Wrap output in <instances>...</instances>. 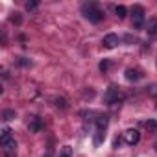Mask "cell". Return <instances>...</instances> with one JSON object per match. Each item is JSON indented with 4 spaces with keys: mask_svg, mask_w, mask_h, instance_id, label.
I'll return each mask as SVG.
<instances>
[{
    "mask_svg": "<svg viewBox=\"0 0 157 157\" xmlns=\"http://www.w3.org/2000/svg\"><path fill=\"white\" fill-rule=\"evenodd\" d=\"M82 11H83L85 19L91 21V22H94V24L104 19V11L100 10V6H98L96 2H87V4H83V6H82Z\"/></svg>",
    "mask_w": 157,
    "mask_h": 157,
    "instance_id": "cell-1",
    "label": "cell"
},
{
    "mask_svg": "<svg viewBox=\"0 0 157 157\" xmlns=\"http://www.w3.org/2000/svg\"><path fill=\"white\" fill-rule=\"evenodd\" d=\"M122 100H124V94H122V91L117 89L115 85H111V87L105 91V94H104V102H105L107 105H117V104H120Z\"/></svg>",
    "mask_w": 157,
    "mask_h": 157,
    "instance_id": "cell-2",
    "label": "cell"
},
{
    "mask_svg": "<svg viewBox=\"0 0 157 157\" xmlns=\"http://www.w3.org/2000/svg\"><path fill=\"white\" fill-rule=\"evenodd\" d=\"M131 15H133V28L140 30L144 26V8L139 6V4H135L131 8Z\"/></svg>",
    "mask_w": 157,
    "mask_h": 157,
    "instance_id": "cell-3",
    "label": "cell"
},
{
    "mask_svg": "<svg viewBox=\"0 0 157 157\" xmlns=\"http://www.w3.org/2000/svg\"><path fill=\"white\" fill-rule=\"evenodd\" d=\"M124 140H126V144L135 146V144L140 140V133H139L137 129H128V131L124 133Z\"/></svg>",
    "mask_w": 157,
    "mask_h": 157,
    "instance_id": "cell-4",
    "label": "cell"
},
{
    "mask_svg": "<svg viewBox=\"0 0 157 157\" xmlns=\"http://www.w3.org/2000/svg\"><path fill=\"white\" fill-rule=\"evenodd\" d=\"M28 129H30V133H39V131L43 129V122H41V118H37V117H30V120H28Z\"/></svg>",
    "mask_w": 157,
    "mask_h": 157,
    "instance_id": "cell-5",
    "label": "cell"
},
{
    "mask_svg": "<svg viewBox=\"0 0 157 157\" xmlns=\"http://www.w3.org/2000/svg\"><path fill=\"white\" fill-rule=\"evenodd\" d=\"M140 78H142V74H140L139 68H128L126 70V80L128 82H137V80H140Z\"/></svg>",
    "mask_w": 157,
    "mask_h": 157,
    "instance_id": "cell-6",
    "label": "cell"
},
{
    "mask_svg": "<svg viewBox=\"0 0 157 157\" xmlns=\"http://www.w3.org/2000/svg\"><path fill=\"white\" fill-rule=\"evenodd\" d=\"M118 44V37L115 35V33H107L105 37H104V46L105 48H115Z\"/></svg>",
    "mask_w": 157,
    "mask_h": 157,
    "instance_id": "cell-7",
    "label": "cell"
},
{
    "mask_svg": "<svg viewBox=\"0 0 157 157\" xmlns=\"http://www.w3.org/2000/svg\"><path fill=\"white\" fill-rule=\"evenodd\" d=\"M0 144H2V148H4L6 151H15V148H17V142H15V139H13V137L0 140Z\"/></svg>",
    "mask_w": 157,
    "mask_h": 157,
    "instance_id": "cell-8",
    "label": "cell"
},
{
    "mask_svg": "<svg viewBox=\"0 0 157 157\" xmlns=\"http://www.w3.org/2000/svg\"><path fill=\"white\" fill-rule=\"evenodd\" d=\"M107 124H109V117H107V115H98V118H96V128H98L100 131H105V129H107Z\"/></svg>",
    "mask_w": 157,
    "mask_h": 157,
    "instance_id": "cell-9",
    "label": "cell"
},
{
    "mask_svg": "<svg viewBox=\"0 0 157 157\" xmlns=\"http://www.w3.org/2000/svg\"><path fill=\"white\" fill-rule=\"evenodd\" d=\"M146 32H148L150 37H155V35H157V19H151V21L148 22V30H146Z\"/></svg>",
    "mask_w": 157,
    "mask_h": 157,
    "instance_id": "cell-10",
    "label": "cell"
},
{
    "mask_svg": "<svg viewBox=\"0 0 157 157\" xmlns=\"http://www.w3.org/2000/svg\"><path fill=\"white\" fill-rule=\"evenodd\" d=\"M59 157H72V148L70 146H63L59 150Z\"/></svg>",
    "mask_w": 157,
    "mask_h": 157,
    "instance_id": "cell-11",
    "label": "cell"
},
{
    "mask_svg": "<svg viewBox=\"0 0 157 157\" xmlns=\"http://www.w3.org/2000/svg\"><path fill=\"white\" fill-rule=\"evenodd\" d=\"M115 15H117L118 19H124V17H126V8H124V6H115Z\"/></svg>",
    "mask_w": 157,
    "mask_h": 157,
    "instance_id": "cell-12",
    "label": "cell"
},
{
    "mask_svg": "<svg viewBox=\"0 0 157 157\" xmlns=\"http://www.w3.org/2000/svg\"><path fill=\"white\" fill-rule=\"evenodd\" d=\"M104 137H105V133L98 129V131H96V135H94V144H96V146H98V144H102V140H104Z\"/></svg>",
    "mask_w": 157,
    "mask_h": 157,
    "instance_id": "cell-13",
    "label": "cell"
},
{
    "mask_svg": "<svg viewBox=\"0 0 157 157\" xmlns=\"http://www.w3.org/2000/svg\"><path fill=\"white\" fill-rule=\"evenodd\" d=\"M13 118H15V111H11V109L4 111V120H13Z\"/></svg>",
    "mask_w": 157,
    "mask_h": 157,
    "instance_id": "cell-14",
    "label": "cell"
},
{
    "mask_svg": "<svg viewBox=\"0 0 157 157\" xmlns=\"http://www.w3.org/2000/svg\"><path fill=\"white\" fill-rule=\"evenodd\" d=\"M10 137H11V129H10V128H4V129H2V137H0V140L10 139Z\"/></svg>",
    "mask_w": 157,
    "mask_h": 157,
    "instance_id": "cell-15",
    "label": "cell"
},
{
    "mask_svg": "<svg viewBox=\"0 0 157 157\" xmlns=\"http://www.w3.org/2000/svg\"><path fill=\"white\" fill-rule=\"evenodd\" d=\"M148 94L150 96H157V83H153V85L148 87Z\"/></svg>",
    "mask_w": 157,
    "mask_h": 157,
    "instance_id": "cell-16",
    "label": "cell"
},
{
    "mask_svg": "<svg viewBox=\"0 0 157 157\" xmlns=\"http://www.w3.org/2000/svg\"><path fill=\"white\" fill-rule=\"evenodd\" d=\"M54 102H56V105H57V107H61V109H65V107H67V102H65L63 98H56Z\"/></svg>",
    "mask_w": 157,
    "mask_h": 157,
    "instance_id": "cell-17",
    "label": "cell"
},
{
    "mask_svg": "<svg viewBox=\"0 0 157 157\" xmlns=\"http://www.w3.org/2000/svg\"><path fill=\"white\" fill-rule=\"evenodd\" d=\"M107 68H109V61H107V59H104V61L100 63V70H102V72H105Z\"/></svg>",
    "mask_w": 157,
    "mask_h": 157,
    "instance_id": "cell-18",
    "label": "cell"
},
{
    "mask_svg": "<svg viewBox=\"0 0 157 157\" xmlns=\"http://www.w3.org/2000/svg\"><path fill=\"white\" fill-rule=\"evenodd\" d=\"M39 6V2H26V10L30 11V10H35Z\"/></svg>",
    "mask_w": 157,
    "mask_h": 157,
    "instance_id": "cell-19",
    "label": "cell"
},
{
    "mask_svg": "<svg viewBox=\"0 0 157 157\" xmlns=\"http://www.w3.org/2000/svg\"><path fill=\"white\" fill-rule=\"evenodd\" d=\"M146 128H150V129H157V122H155V120H148V122H146Z\"/></svg>",
    "mask_w": 157,
    "mask_h": 157,
    "instance_id": "cell-20",
    "label": "cell"
},
{
    "mask_svg": "<svg viewBox=\"0 0 157 157\" xmlns=\"http://www.w3.org/2000/svg\"><path fill=\"white\" fill-rule=\"evenodd\" d=\"M4 157H17V155H15V151H6Z\"/></svg>",
    "mask_w": 157,
    "mask_h": 157,
    "instance_id": "cell-21",
    "label": "cell"
},
{
    "mask_svg": "<svg viewBox=\"0 0 157 157\" xmlns=\"http://www.w3.org/2000/svg\"><path fill=\"white\" fill-rule=\"evenodd\" d=\"M43 157H52V153H50V151H46V153H44Z\"/></svg>",
    "mask_w": 157,
    "mask_h": 157,
    "instance_id": "cell-22",
    "label": "cell"
}]
</instances>
